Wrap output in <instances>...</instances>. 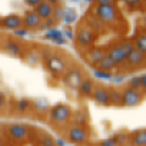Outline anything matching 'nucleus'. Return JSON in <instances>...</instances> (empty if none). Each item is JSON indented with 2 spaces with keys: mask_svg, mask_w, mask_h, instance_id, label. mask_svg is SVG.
<instances>
[{
  "mask_svg": "<svg viewBox=\"0 0 146 146\" xmlns=\"http://www.w3.org/2000/svg\"><path fill=\"white\" fill-rule=\"evenodd\" d=\"M96 16L103 23H112L116 20V10L113 5H99V7L96 9Z\"/></svg>",
  "mask_w": 146,
  "mask_h": 146,
  "instance_id": "f257e3e1",
  "label": "nucleus"
},
{
  "mask_svg": "<svg viewBox=\"0 0 146 146\" xmlns=\"http://www.w3.org/2000/svg\"><path fill=\"white\" fill-rule=\"evenodd\" d=\"M69 117H70V110H69V108L64 106V105H57V106H54V108L52 109V112H50V119H52L53 122H56V123H63V122H66Z\"/></svg>",
  "mask_w": 146,
  "mask_h": 146,
  "instance_id": "f03ea898",
  "label": "nucleus"
},
{
  "mask_svg": "<svg viewBox=\"0 0 146 146\" xmlns=\"http://www.w3.org/2000/svg\"><path fill=\"white\" fill-rule=\"evenodd\" d=\"M122 103L127 108L136 106L140 103V93L136 89H127L123 95H122Z\"/></svg>",
  "mask_w": 146,
  "mask_h": 146,
  "instance_id": "7ed1b4c3",
  "label": "nucleus"
},
{
  "mask_svg": "<svg viewBox=\"0 0 146 146\" xmlns=\"http://www.w3.org/2000/svg\"><path fill=\"white\" fill-rule=\"evenodd\" d=\"M69 137L70 140L76 142V143H82L88 139V133L82 126H72L69 130Z\"/></svg>",
  "mask_w": 146,
  "mask_h": 146,
  "instance_id": "20e7f679",
  "label": "nucleus"
},
{
  "mask_svg": "<svg viewBox=\"0 0 146 146\" xmlns=\"http://www.w3.org/2000/svg\"><path fill=\"white\" fill-rule=\"evenodd\" d=\"M22 26V19L16 15H10V16H6L3 20H2V27L5 29H9V30H15V29H19Z\"/></svg>",
  "mask_w": 146,
  "mask_h": 146,
  "instance_id": "39448f33",
  "label": "nucleus"
},
{
  "mask_svg": "<svg viewBox=\"0 0 146 146\" xmlns=\"http://www.w3.org/2000/svg\"><path fill=\"white\" fill-rule=\"evenodd\" d=\"M36 13L42 17V19H49V17H52V15H53V6H52V3H49V2H42L36 6Z\"/></svg>",
  "mask_w": 146,
  "mask_h": 146,
  "instance_id": "423d86ee",
  "label": "nucleus"
},
{
  "mask_svg": "<svg viewBox=\"0 0 146 146\" xmlns=\"http://www.w3.org/2000/svg\"><path fill=\"white\" fill-rule=\"evenodd\" d=\"M42 23V17L36 13V12H30L26 15L25 17V27H29V29H36L39 27Z\"/></svg>",
  "mask_w": 146,
  "mask_h": 146,
  "instance_id": "0eeeda50",
  "label": "nucleus"
},
{
  "mask_svg": "<svg viewBox=\"0 0 146 146\" xmlns=\"http://www.w3.org/2000/svg\"><path fill=\"white\" fill-rule=\"evenodd\" d=\"M93 98H95V100L99 103V105H109L110 103V96H109V93L105 90V89H95L93 92Z\"/></svg>",
  "mask_w": 146,
  "mask_h": 146,
  "instance_id": "6e6552de",
  "label": "nucleus"
},
{
  "mask_svg": "<svg viewBox=\"0 0 146 146\" xmlns=\"http://www.w3.org/2000/svg\"><path fill=\"white\" fill-rule=\"evenodd\" d=\"M9 133H10L12 137H15V139H17V140H22V139L26 137L27 130H26V127L22 126V125H13V126L9 127Z\"/></svg>",
  "mask_w": 146,
  "mask_h": 146,
  "instance_id": "1a4fd4ad",
  "label": "nucleus"
},
{
  "mask_svg": "<svg viewBox=\"0 0 146 146\" xmlns=\"http://www.w3.org/2000/svg\"><path fill=\"white\" fill-rule=\"evenodd\" d=\"M82 82V76H80V73L76 72V70H72L67 73V76H66V83L69 86H73V88H79Z\"/></svg>",
  "mask_w": 146,
  "mask_h": 146,
  "instance_id": "9d476101",
  "label": "nucleus"
},
{
  "mask_svg": "<svg viewBox=\"0 0 146 146\" xmlns=\"http://www.w3.org/2000/svg\"><path fill=\"white\" fill-rule=\"evenodd\" d=\"M109 57L115 62V63H123L126 60V54L122 52L120 47H115L109 52Z\"/></svg>",
  "mask_w": 146,
  "mask_h": 146,
  "instance_id": "9b49d317",
  "label": "nucleus"
},
{
  "mask_svg": "<svg viewBox=\"0 0 146 146\" xmlns=\"http://www.w3.org/2000/svg\"><path fill=\"white\" fill-rule=\"evenodd\" d=\"M143 57H145V53L142 52V50H139V49H133L129 54H127V60H129V63H132V64H137V63H140L142 60H143Z\"/></svg>",
  "mask_w": 146,
  "mask_h": 146,
  "instance_id": "f8f14e48",
  "label": "nucleus"
},
{
  "mask_svg": "<svg viewBox=\"0 0 146 146\" xmlns=\"http://www.w3.org/2000/svg\"><path fill=\"white\" fill-rule=\"evenodd\" d=\"M5 52L7 53V54H10V56H13V57H17V56H20V46L17 44V43H15V42H7L6 44H5Z\"/></svg>",
  "mask_w": 146,
  "mask_h": 146,
  "instance_id": "ddd939ff",
  "label": "nucleus"
},
{
  "mask_svg": "<svg viewBox=\"0 0 146 146\" xmlns=\"http://www.w3.org/2000/svg\"><path fill=\"white\" fill-rule=\"evenodd\" d=\"M46 39H50V40H53V42H54V43H57V44H64L63 33H62V32H59V30H50V32H47Z\"/></svg>",
  "mask_w": 146,
  "mask_h": 146,
  "instance_id": "4468645a",
  "label": "nucleus"
},
{
  "mask_svg": "<svg viewBox=\"0 0 146 146\" xmlns=\"http://www.w3.org/2000/svg\"><path fill=\"white\" fill-rule=\"evenodd\" d=\"M105 56H106V54H105V52H103L102 49H93V50H90L89 54H88V57H89V60H90L92 63H99Z\"/></svg>",
  "mask_w": 146,
  "mask_h": 146,
  "instance_id": "2eb2a0df",
  "label": "nucleus"
},
{
  "mask_svg": "<svg viewBox=\"0 0 146 146\" xmlns=\"http://www.w3.org/2000/svg\"><path fill=\"white\" fill-rule=\"evenodd\" d=\"M47 66L53 70V72H63V69H64V66H63V63L59 60V59H56V57H53V59H47Z\"/></svg>",
  "mask_w": 146,
  "mask_h": 146,
  "instance_id": "dca6fc26",
  "label": "nucleus"
},
{
  "mask_svg": "<svg viewBox=\"0 0 146 146\" xmlns=\"http://www.w3.org/2000/svg\"><path fill=\"white\" fill-rule=\"evenodd\" d=\"M35 109H36L37 112H40V113H46V112L49 110V103H47V100L43 99V98L35 100Z\"/></svg>",
  "mask_w": 146,
  "mask_h": 146,
  "instance_id": "f3484780",
  "label": "nucleus"
},
{
  "mask_svg": "<svg viewBox=\"0 0 146 146\" xmlns=\"http://www.w3.org/2000/svg\"><path fill=\"white\" fill-rule=\"evenodd\" d=\"M79 90H80V93L82 95H90L92 92H93V85H92V82H89V80H82L80 82V85H79Z\"/></svg>",
  "mask_w": 146,
  "mask_h": 146,
  "instance_id": "a211bd4d",
  "label": "nucleus"
},
{
  "mask_svg": "<svg viewBox=\"0 0 146 146\" xmlns=\"http://www.w3.org/2000/svg\"><path fill=\"white\" fill-rule=\"evenodd\" d=\"M115 64H116V63H115L109 56H108V57L105 56V57L99 62V66H100V69H102V70H110V69H113V67H115Z\"/></svg>",
  "mask_w": 146,
  "mask_h": 146,
  "instance_id": "6ab92c4d",
  "label": "nucleus"
},
{
  "mask_svg": "<svg viewBox=\"0 0 146 146\" xmlns=\"http://www.w3.org/2000/svg\"><path fill=\"white\" fill-rule=\"evenodd\" d=\"M78 37H79V43L83 44V46L92 42V35H90V32H88V30H82Z\"/></svg>",
  "mask_w": 146,
  "mask_h": 146,
  "instance_id": "aec40b11",
  "label": "nucleus"
},
{
  "mask_svg": "<svg viewBox=\"0 0 146 146\" xmlns=\"http://www.w3.org/2000/svg\"><path fill=\"white\" fill-rule=\"evenodd\" d=\"M133 143L135 145H146V130L136 133V136L133 137Z\"/></svg>",
  "mask_w": 146,
  "mask_h": 146,
  "instance_id": "412c9836",
  "label": "nucleus"
},
{
  "mask_svg": "<svg viewBox=\"0 0 146 146\" xmlns=\"http://www.w3.org/2000/svg\"><path fill=\"white\" fill-rule=\"evenodd\" d=\"M63 19L66 20V23L75 22V19H76V12H75V10H72V9L64 10V12H63Z\"/></svg>",
  "mask_w": 146,
  "mask_h": 146,
  "instance_id": "4be33fe9",
  "label": "nucleus"
},
{
  "mask_svg": "<svg viewBox=\"0 0 146 146\" xmlns=\"http://www.w3.org/2000/svg\"><path fill=\"white\" fill-rule=\"evenodd\" d=\"M136 49H139L143 53H146V35L137 37V40H136Z\"/></svg>",
  "mask_w": 146,
  "mask_h": 146,
  "instance_id": "5701e85b",
  "label": "nucleus"
},
{
  "mask_svg": "<svg viewBox=\"0 0 146 146\" xmlns=\"http://www.w3.org/2000/svg\"><path fill=\"white\" fill-rule=\"evenodd\" d=\"M93 75H95V78H99V79H105V80H106V79H110V78H112V76H110V73H109L108 70L105 72V70H102V69H100V70H95V72H93Z\"/></svg>",
  "mask_w": 146,
  "mask_h": 146,
  "instance_id": "b1692460",
  "label": "nucleus"
},
{
  "mask_svg": "<svg viewBox=\"0 0 146 146\" xmlns=\"http://www.w3.org/2000/svg\"><path fill=\"white\" fill-rule=\"evenodd\" d=\"M109 96H110V103H115V105L122 103V95L119 92H112L109 93Z\"/></svg>",
  "mask_w": 146,
  "mask_h": 146,
  "instance_id": "393cba45",
  "label": "nucleus"
},
{
  "mask_svg": "<svg viewBox=\"0 0 146 146\" xmlns=\"http://www.w3.org/2000/svg\"><path fill=\"white\" fill-rule=\"evenodd\" d=\"M119 47H120V49H122V52L126 54V57H127V54H129V53H130V52L135 49V47H133V44H132V43H129V42H126V43L120 44Z\"/></svg>",
  "mask_w": 146,
  "mask_h": 146,
  "instance_id": "a878e982",
  "label": "nucleus"
},
{
  "mask_svg": "<svg viewBox=\"0 0 146 146\" xmlns=\"http://www.w3.org/2000/svg\"><path fill=\"white\" fill-rule=\"evenodd\" d=\"M129 88L137 90V89L140 88V78H133V79H130V82H129Z\"/></svg>",
  "mask_w": 146,
  "mask_h": 146,
  "instance_id": "bb28decb",
  "label": "nucleus"
},
{
  "mask_svg": "<svg viewBox=\"0 0 146 146\" xmlns=\"http://www.w3.org/2000/svg\"><path fill=\"white\" fill-rule=\"evenodd\" d=\"M27 106H29V102H27V100H25V99H22V100L17 103V110L25 112V110L27 109Z\"/></svg>",
  "mask_w": 146,
  "mask_h": 146,
  "instance_id": "cd10ccee",
  "label": "nucleus"
},
{
  "mask_svg": "<svg viewBox=\"0 0 146 146\" xmlns=\"http://www.w3.org/2000/svg\"><path fill=\"white\" fill-rule=\"evenodd\" d=\"M63 9H60V7H56V9H53V15H54V17L59 20V19H63Z\"/></svg>",
  "mask_w": 146,
  "mask_h": 146,
  "instance_id": "c85d7f7f",
  "label": "nucleus"
},
{
  "mask_svg": "<svg viewBox=\"0 0 146 146\" xmlns=\"http://www.w3.org/2000/svg\"><path fill=\"white\" fill-rule=\"evenodd\" d=\"M125 3L127 6H130V7H135V6H137L140 3V0H125Z\"/></svg>",
  "mask_w": 146,
  "mask_h": 146,
  "instance_id": "c756f323",
  "label": "nucleus"
},
{
  "mask_svg": "<svg viewBox=\"0 0 146 146\" xmlns=\"http://www.w3.org/2000/svg\"><path fill=\"white\" fill-rule=\"evenodd\" d=\"M27 60H29L30 63H36V62H37V54H36V53L27 54Z\"/></svg>",
  "mask_w": 146,
  "mask_h": 146,
  "instance_id": "7c9ffc66",
  "label": "nucleus"
},
{
  "mask_svg": "<svg viewBox=\"0 0 146 146\" xmlns=\"http://www.w3.org/2000/svg\"><path fill=\"white\" fill-rule=\"evenodd\" d=\"M25 2H26L27 5H30V6H37L42 0H25Z\"/></svg>",
  "mask_w": 146,
  "mask_h": 146,
  "instance_id": "2f4dec72",
  "label": "nucleus"
},
{
  "mask_svg": "<svg viewBox=\"0 0 146 146\" xmlns=\"http://www.w3.org/2000/svg\"><path fill=\"white\" fill-rule=\"evenodd\" d=\"M96 2H98L99 5H112L115 0H96Z\"/></svg>",
  "mask_w": 146,
  "mask_h": 146,
  "instance_id": "473e14b6",
  "label": "nucleus"
},
{
  "mask_svg": "<svg viewBox=\"0 0 146 146\" xmlns=\"http://www.w3.org/2000/svg\"><path fill=\"white\" fill-rule=\"evenodd\" d=\"M140 86L146 90V75H143V76L140 78Z\"/></svg>",
  "mask_w": 146,
  "mask_h": 146,
  "instance_id": "72a5a7b5",
  "label": "nucleus"
},
{
  "mask_svg": "<svg viewBox=\"0 0 146 146\" xmlns=\"http://www.w3.org/2000/svg\"><path fill=\"white\" fill-rule=\"evenodd\" d=\"M63 35H64V36H67L69 39H72V37H73V32H70L69 29H67V30H64V33H63Z\"/></svg>",
  "mask_w": 146,
  "mask_h": 146,
  "instance_id": "f704fd0d",
  "label": "nucleus"
},
{
  "mask_svg": "<svg viewBox=\"0 0 146 146\" xmlns=\"http://www.w3.org/2000/svg\"><path fill=\"white\" fill-rule=\"evenodd\" d=\"M15 33H16V35H20V36H25L27 32H26V30H17V29H15Z\"/></svg>",
  "mask_w": 146,
  "mask_h": 146,
  "instance_id": "c9c22d12",
  "label": "nucleus"
},
{
  "mask_svg": "<svg viewBox=\"0 0 146 146\" xmlns=\"http://www.w3.org/2000/svg\"><path fill=\"white\" fill-rule=\"evenodd\" d=\"M110 79H112V78H110ZM112 80H113L115 83H117V82H123V76H117V78H113Z\"/></svg>",
  "mask_w": 146,
  "mask_h": 146,
  "instance_id": "e433bc0d",
  "label": "nucleus"
},
{
  "mask_svg": "<svg viewBox=\"0 0 146 146\" xmlns=\"http://www.w3.org/2000/svg\"><path fill=\"white\" fill-rule=\"evenodd\" d=\"M103 145H117V142H113V140H110V139H109V140H105V142H103Z\"/></svg>",
  "mask_w": 146,
  "mask_h": 146,
  "instance_id": "4c0bfd02",
  "label": "nucleus"
},
{
  "mask_svg": "<svg viewBox=\"0 0 146 146\" xmlns=\"http://www.w3.org/2000/svg\"><path fill=\"white\" fill-rule=\"evenodd\" d=\"M5 106V98L2 96V95H0V109H2Z\"/></svg>",
  "mask_w": 146,
  "mask_h": 146,
  "instance_id": "58836bf2",
  "label": "nucleus"
},
{
  "mask_svg": "<svg viewBox=\"0 0 146 146\" xmlns=\"http://www.w3.org/2000/svg\"><path fill=\"white\" fill-rule=\"evenodd\" d=\"M53 23H54L53 20H49V22H46V25H44V26H46V27H52V26H53Z\"/></svg>",
  "mask_w": 146,
  "mask_h": 146,
  "instance_id": "ea45409f",
  "label": "nucleus"
},
{
  "mask_svg": "<svg viewBox=\"0 0 146 146\" xmlns=\"http://www.w3.org/2000/svg\"><path fill=\"white\" fill-rule=\"evenodd\" d=\"M43 143H44V145H47V143H49V145H53L52 139H44V142H43Z\"/></svg>",
  "mask_w": 146,
  "mask_h": 146,
  "instance_id": "a19ab883",
  "label": "nucleus"
},
{
  "mask_svg": "<svg viewBox=\"0 0 146 146\" xmlns=\"http://www.w3.org/2000/svg\"><path fill=\"white\" fill-rule=\"evenodd\" d=\"M57 0H49V3H56Z\"/></svg>",
  "mask_w": 146,
  "mask_h": 146,
  "instance_id": "79ce46f5",
  "label": "nucleus"
},
{
  "mask_svg": "<svg viewBox=\"0 0 146 146\" xmlns=\"http://www.w3.org/2000/svg\"><path fill=\"white\" fill-rule=\"evenodd\" d=\"M2 145H3V139H2V137H0V146H2Z\"/></svg>",
  "mask_w": 146,
  "mask_h": 146,
  "instance_id": "37998d69",
  "label": "nucleus"
},
{
  "mask_svg": "<svg viewBox=\"0 0 146 146\" xmlns=\"http://www.w3.org/2000/svg\"><path fill=\"white\" fill-rule=\"evenodd\" d=\"M2 44H3V39H2V37H0V46H2Z\"/></svg>",
  "mask_w": 146,
  "mask_h": 146,
  "instance_id": "c03bdc74",
  "label": "nucleus"
}]
</instances>
